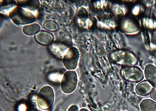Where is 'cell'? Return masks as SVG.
Segmentation results:
<instances>
[{
  "label": "cell",
  "instance_id": "cell-1",
  "mask_svg": "<svg viewBox=\"0 0 156 111\" xmlns=\"http://www.w3.org/2000/svg\"><path fill=\"white\" fill-rule=\"evenodd\" d=\"M9 17L15 23L26 25L33 23L35 17L31 12H27L20 7H16L10 12Z\"/></svg>",
  "mask_w": 156,
  "mask_h": 111
},
{
  "label": "cell",
  "instance_id": "cell-2",
  "mask_svg": "<svg viewBox=\"0 0 156 111\" xmlns=\"http://www.w3.org/2000/svg\"><path fill=\"white\" fill-rule=\"evenodd\" d=\"M54 94L51 87L45 86L42 88L39 92L37 103L40 109L46 110L51 107L53 103Z\"/></svg>",
  "mask_w": 156,
  "mask_h": 111
},
{
  "label": "cell",
  "instance_id": "cell-3",
  "mask_svg": "<svg viewBox=\"0 0 156 111\" xmlns=\"http://www.w3.org/2000/svg\"><path fill=\"white\" fill-rule=\"evenodd\" d=\"M78 82L76 72L68 71L64 74L61 82V88L65 93H71L76 89Z\"/></svg>",
  "mask_w": 156,
  "mask_h": 111
},
{
  "label": "cell",
  "instance_id": "cell-4",
  "mask_svg": "<svg viewBox=\"0 0 156 111\" xmlns=\"http://www.w3.org/2000/svg\"><path fill=\"white\" fill-rule=\"evenodd\" d=\"M111 56L114 62L124 66H133L136 62V58L134 55L125 51H116L112 53Z\"/></svg>",
  "mask_w": 156,
  "mask_h": 111
},
{
  "label": "cell",
  "instance_id": "cell-5",
  "mask_svg": "<svg viewBox=\"0 0 156 111\" xmlns=\"http://www.w3.org/2000/svg\"><path fill=\"white\" fill-rule=\"evenodd\" d=\"M122 72L124 78L131 82H140L144 78L143 71L137 66H126L122 69Z\"/></svg>",
  "mask_w": 156,
  "mask_h": 111
},
{
  "label": "cell",
  "instance_id": "cell-6",
  "mask_svg": "<svg viewBox=\"0 0 156 111\" xmlns=\"http://www.w3.org/2000/svg\"><path fill=\"white\" fill-rule=\"evenodd\" d=\"M79 58V52L77 49L72 47L64 55L63 59L64 66L68 70H74L77 66Z\"/></svg>",
  "mask_w": 156,
  "mask_h": 111
},
{
  "label": "cell",
  "instance_id": "cell-7",
  "mask_svg": "<svg viewBox=\"0 0 156 111\" xmlns=\"http://www.w3.org/2000/svg\"><path fill=\"white\" fill-rule=\"evenodd\" d=\"M144 76L153 87L156 88V67L152 64H148L144 69Z\"/></svg>",
  "mask_w": 156,
  "mask_h": 111
},
{
  "label": "cell",
  "instance_id": "cell-8",
  "mask_svg": "<svg viewBox=\"0 0 156 111\" xmlns=\"http://www.w3.org/2000/svg\"><path fill=\"white\" fill-rule=\"evenodd\" d=\"M34 38L38 43L47 45L51 44L53 41L54 36L51 33L42 30L36 34Z\"/></svg>",
  "mask_w": 156,
  "mask_h": 111
},
{
  "label": "cell",
  "instance_id": "cell-9",
  "mask_svg": "<svg viewBox=\"0 0 156 111\" xmlns=\"http://www.w3.org/2000/svg\"><path fill=\"white\" fill-rule=\"evenodd\" d=\"M153 87L147 80H144L136 85L135 91L138 95L146 96L151 92Z\"/></svg>",
  "mask_w": 156,
  "mask_h": 111
},
{
  "label": "cell",
  "instance_id": "cell-10",
  "mask_svg": "<svg viewBox=\"0 0 156 111\" xmlns=\"http://www.w3.org/2000/svg\"><path fill=\"white\" fill-rule=\"evenodd\" d=\"M20 7L26 8L29 10L34 11L38 9L40 6L39 1H17Z\"/></svg>",
  "mask_w": 156,
  "mask_h": 111
},
{
  "label": "cell",
  "instance_id": "cell-11",
  "mask_svg": "<svg viewBox=\"0 0 156 111\" xmlns=\"http://www.w3.org/2000/svg\"><path fill=\"white\" fill-rule=\"evenodd\" d=\"M141 111H156V102L153 99H143L139 104Z\"/></svg>",
  "mask_w": 156,
  "mask_h": 111
},
{
  "label": "cell",
  "instance_id": "cell-12",
  "mask_svg": "<svg viewBox=\"0 0 156 111\" xmlns=\"http://www.w3.org/2000/svg\"><path fill=\"white\" fill-rule=\"evenodd\" d=\"M40 29L41 27L38 24L32 23L23 26L22 28V32L26 35L32 36L37 34L40 32Z\"/></svg>",
  "mask_w": 156,
  "mask_h": 111
},
{
  "label": "cell",
  "instance_id": "cell-13",
  "mask_svg": "<svg viewBox=\"0 0 156 111\" xmlns=\"http://www.w3.org/2000/svg\"><path fill=\"white\" fill-rule=\"evenodd\" d=\"M43 27L46 30L51 32L56 31L59 28L58 23L51 20L46 21L44 23Z\"/></svg>",
  "mask_w": 156,
  "mask_h": 111
},
{
  "label": "cell",
  "instance_id": "cell-14",
  "mask_svg": "<svg viewBox=\"0 0 156 111\" xmlns=\"http://www.w3.org/2000/svg\"><path fill=\"white\" fill-rule=\"evenodd\" d=\"M150 96L152 99L156 102V88L153 89L150 93Z\"/></svg>",
  "mask_w": 156,
  "mask_h": 111
},
{
  "label": "cell",
  "instance_id": "cell-15",
  "mask_svg": "<svg viewBox=\"0 0 156 111\" xmlns=\"http://www.w3.org/2000/svg\"><path fill=\"white\" fill-rule=\"evenodd\" d=\"M67 111H79V107L76 105H72Z\"/></svg>",
  "mask_w": 156,
  "mask_h": 111
},
{
  "label": "cell",
  "instance_id": "cell-16",
  "mask_svg": "<svg viewBox=\"0 0 156 111\" xmlns=\"http://www.w3.org/2000/svg\"><path fill=\"white\" fill-rule=\"evenodd\" d=\"M79 111H89L87 109H80Z\"/></svg>",
  "mask_w": 156,
  "mask_h": 111
},
{
  "label": "cell",
  "instance_id": "cell-17",
  "mask_svg": "<svg viewBox=\"0 0 156 111\" xmlns=\"http://www.w3.org/2000/svg\"></svg>",
  "mask_w": 156,
  "mask_h": 111
}]
</instances>
